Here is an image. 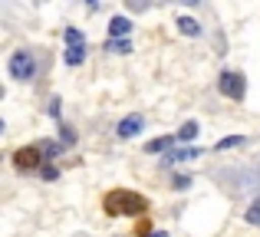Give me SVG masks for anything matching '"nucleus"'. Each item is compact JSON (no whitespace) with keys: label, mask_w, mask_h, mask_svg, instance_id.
Instances as JSON below:
<instances>
[{"label":"nucleus","mask_w":260,"mask_h":237,"mask_svg":"<svg viewBox=\"0 0 260 237\" xmlns=\"http://www.w3.org/2000/svg\"><path fill=\"white\" fill-rule=\"evenodd\" d=\"M106 33H109L106 40H132V20L122 17V13H115V17H109Z\"/></svg>","instance_id":"39448f33"},{"label":"nucleus","mask_w":260,"mask_h":237,"mask_svg":"<svg viewBox=\"0 0 260 237\" xmlns=\"http://www.w3.org/2000/svg\"><path fill=\"white\" fill-rule=\"evenodd\" d=\"M59 139H63V145H66V148H70L73 142H76V135H73V128L66 125V122H63V125H59Z\"/></svg>","instance_id":"a211bd4d"},{"label":"nucleus","mask_w":260,"mask_h":237,"mask_svg":"<svg viewBox=\"0 0 260 237\" xmlns=\"http://www.w3.org/2000/svg\"><path fill=\"white\" fill-rule=\"evenodd\" d=\"M217 92H221L224 99H234V103H241V99L247 96V79H244V73L224 70L221 76H217Z\"/></svg>","instance_id":"7ed1b4c3"},{"label":"nucleus","mask_w":260,"mask_h":237,"mask_svg":"<svg viewBox=\"0 0 260 237\" xmlns=\"http://www.w3.org/2000/svg\"><path fill=\"white\" fill-rule=\"evenodd\" d=\"M63 37H66V46L86 43V37H83V30H79V26H66V30H63Z\"/></svg>","instance_id":"4468645a"},{"label":"nucleus","mask_w":260,"mask_h":237,"mask_svg":"<svg viewBox=\"0 0 260 237\" xmlns=\"http://www.w3.org/2000/svg\"><path fill=\"white\" fill-rule=\"evenodd\" d=\"M175 142H178L175 135H158V139H152V142L145 145V152H148V155H158V152L168 155V152H175Z\"/></svg>","instance_id":"6e6552de"},{"label":"nucleus","mask_w":260,"mask_h":237,"mask_svg":"<svg viewBox=\"0 0 260 237\" xmlns=\"http://www.w3.org/2000/svg\"><path fill=\"white\" fill-rule=\"evenodd\" d=\"M46 112H50V119H56V122H59V116H63V112H59V96H53V99H50Z\"/></svg>","instance_id":"6ab92c4d"},{"label":"nucleus","mask_w":260,"mask_h":237,"mask_svg":"<svg viewBox=\"0 0 260 237\" xmlns=\"http://www.w3.org/2000/svg\"><path fill=\"white\" fill-rule=\"evenodd\" d=\"M13 165L20 168V172H40V168L46 165V155L40 145H23L13 152Z\"/></svg>","instance_id":"20e7f679"},{"label":"nucleus","mask_w":260,"mask_h":237,"mask_svg":"<svg viewBox=\"0 0 260 237\" xmlns=\"http://www.w3.org/2000/svg\"><path fill=\"white\" fill-rule=\"evenodd\" d=\"M198 128H201V125H198L194 119H188V122H184V125L175 132V139H178V142H188V145H191V142L198 139Z\"/></svg>","instance_id":"9d476101"},{"label":"nucleus","mask_w":260,"mask_h":237,"mask_svg":"<svg viewBox=\"0 0 260 237\" xmlns=\"http://www.w3.org/2000/svg\"><path fill=\"white\" fill-rule=\"evenodd\" d=\"M194 158H201V148H194V145H184V148H175V152H168L165 158H161V165H184V161H194Z\"/></svg>","instance_id":"0eeeda50"},{"label":"nucleus","mask_w":260,"mask_h":237,"mask_svg":"<svg viewBox=\"0 0 260 237\" xmlns=\"http://www.w3.org/2000/svg\"><path fill=\"white\" fill-rule=\"evenodd\" d=\"M40 178H43V181H56V178H59V168H56V165H50V161H46V165L40 168Z\"/></svg>","instance_id":"dca6fc26"},{"label":"nucleus","mask_w":260,"mask_h":237,"mask_svg":"<svg viewBox=\"0 0 260 237\" xmlns=\"http://www.w3.org/2000/svg\"><path fill=\"white\" fill-rule=\"evenodd\" d=\"M244 142H247L244 135H228V139H221V142L214 145V152H228V148H241Z\"/></svg>","instance_id":"ddd939ff"},{"label":"nucleus","mask_w":260,"mask_h":237,"mask_svg":"<svg viewBox=\"0 0 260 237\" xmlns=\"http://www.w3.org/2000/svg\"><path fill=\"white\" fill-rule=\"evenodd\" d=\"M102 208H106L109 214H142V211H148V201L142 198V194H135V191H125V188H119V191H112L106 201H102Z\"/></svg>","instance_id":"f257e3e1"},{"label":"nucleus","mask_w":260,"mask_h":237,"mask_svg":"<svg viewBox=\"0 0 260 237\" xmlns=\"http://www.w3.org/2000/svg\"><path fill=\"white\" fill-rule=\"evenodd\" d=\"M178 30L184 33V37H201V23L191 17H178Z\"/></svg>","instance_id":"9b49d317"},{"label":"nucleus","mask_w":260,"mask_h":237,"mask_svg":"<svg viewBox=\"0 0 260 237\" xmlns=\"http://www.w3.org/2000/svg\"><path fill=\"white\" fill-rule=\"evenodd\" d=\"M172 188H175V191H184V188H191V175H175V178H172Z\"/></svg>","instance_id":"f3484780"},{"label":"nucleus","mask_w":260,"mask_h":237,"mask_svg":"<svg viewBox=\"0 0 260 237\" xmlns=\"http://www.w3.org/2000/svg\"><path fill=\"white\" fill-rule=\"evenodd\" d=\"M37 53L33 50H17L10 53V59H7V73H10V79H17V83H33L37 79Z\"/></svg>","instance_id":"f03ea898"},{"label":"nucleus","mask_w":260,"mask_h":237,"mask_svg":"<svg viewBox=\"0 0 260 237\" xmlns=\"http://www.w3.org/2000/svg\"><path fill=\"white\" fill-rule=\"evenodd\" d=\"M63 63H66V66H83V63H86V43L66 46V53H63Z\"/></svg>","instance_id":"1a4fd4ad"},{"label":"nucleus","mask_w":260,"mask_h":237,"mask_svg":"<svg viewBox=\"0 0 260 237\" xmlns=\"http://www.w3.org/2000/svg\"><path fill=\"white\" fill-rule=\"evenodd\" d=\"M244 218H247V224H254V227H260V198H257L254 205L247 208V214H244Z\"/></svg>","instance_id":"2eb2a0df"},{"label":"nucleus","mask_w":260,"mask_h":237,"mask_svg":"<svg viewBox=\"0 0 260 237\" xmlns=\"http://www.w3.org/2000/svg\"><path fill=\"white\" fill-rule=\"evenodd\" d=\"M106 53L125 56V53H132V40H106Z\"/></svg>","instance_id":"f8f14e48"},{"label":"nucleus","mask_w":260,"mask_h":237,"mask_svg":"<svg viewBox=\"0 0 260 237\" xmlns=\"http://www.w3.org/2000/svg\"><path fill=\"white\" fill-rule=\"evenodd\" d=\"M142 128H145V116H142V112H132V116H125L115 125V135H119V139H135Z\"/></svg>","instance_id":"423d86ee"},{"label":"nucleus","mask_w":260,"mask_h":237,"mask_svg":"<svg viewBox=\"0 0 260 237\" xmlns=\"http://www.w3.org/2000/svg\"><path fill=\"white\" fill-rule=\"evenodd\" d=\"M148 237H168V231H152Z\"/></svg>","instance_id":"aec40b11"}]
</instances>
